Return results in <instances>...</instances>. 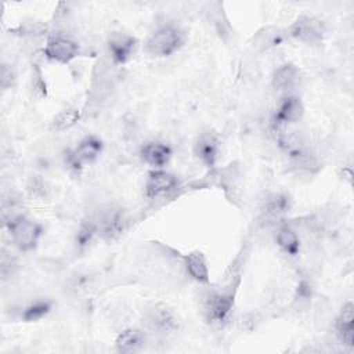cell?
<instances>
[{"label": "cell", "instance_id": "cell-8", "mask_svg": "<svg viewBox=\"0 0 354 354\" xmlns=\"http://www.w3.org/2000/svg\"><path fill=\"white\" fill-rule=\"evenodd\" d=\"M95 227L105 239H112L118 236L123 228V217L120 209L108 206L106 209L101 210Z\"/></svg>", "mask_w": 354, "mask_h": 354}, {"label": "cell", "instance_id": "cell-21", "mask_svg": "<svg viewBox=\"0 0 354 354\" xmlns=\"http://www.w3.org/2000/svg\"><path fill=\"white\" fill-rule=\"evenodd\" d=\"M50 303L48 301H36L30 304L22 314V318L28 322L30 321H37L41 317H44L50 311Z\"/></svg>", "mask_w": 354, "mask_h": 354}, {"label": "cell", "instance_id": "cell-10", "mask_svg": "<svg viewBox=\"0 0 354 354\" xmlns=\"http://www.w3.org/2000/svg\"><path fill=\"white\" fill-rule=\"evenodd\" d=\"M304 115V105L300 98L289 95L283 98L275 113V124L285 126L299 122Z\"/></svg>", "mask_w": 354, "mask_h": 354}, {"label": "cell", "instance_id": "cell-5", "mask_svg": "<svg viewBox=\"0 0 354 354\" xmlns=\"http://www.w3.org/2000/svg\"><path fill=\"white\" fill-rule=\"evenodd\" d=\"M79 53V46L69 37L65 36H53L48 39L44 47V55L48 59L68 64L72 61Z\"/></svg>", "mask_w": 354, "mask_h": 354}, {"label": "cell", "instance_id": "cell-24", "mask_svg": "<svg viewBox=\"0 0 354 354\" xmlns=\"http://www.w3.org/2000/svg\"><path fill=\"white\" fill-rule=\"evenodd\" d=\"M14 82V73H12V69L10 65L7 64H3L1 65V72H0V84H1V88L3 90H7L8 87H11Z\"/></svg>", "mask_w": 354, "mask_h": 354}, {"label": "cell", "instance_id": "cell-2", "mask_svg": "<svg viewBox=\"0 0 354 354\" xmlns=\"http://www.w3.org/2000/svg\"><path fill=\"white\" fill-rule=\"evenodd\" d=\"M7 227L12 242L19 250L24 252L33 249L41 234L40 225L25 216H15L10 218Z\"/></svg>", "mask_w": 354, "mask_h": 354}, {"label": "cell", "instance_id": "cell-23", "mask_svg": "<svg viewBox=\"0 0 354 354\" xmlns=\"http://www.w3.org/2000/svg\"><path fill=\"white\" fill-rule=\"evenodd\" d=\"M0 266H1V277H3V279H7L8 277H11L14 274L15 268H17L15 260L11 256H7V253L1 254Z\"/></svg>", "mask_w": 354, "mask_h": 354}, {"label": "cell", "instance_id": "cell-13", "mask_svg": "<svg viewBox=\"0 0 354 354\" xmlns=\"http://www.w3.org/2000/svg\"><path fill=\"white\" fill-rule=\"evenodd\" d=\"M141 158L145 163L153 167H163L170 160L171 151L163 142L151 141L141 148Z\"/></svg>", "mask_w": 354, "mask_h": 354}, {"label": "cell", "instance_id": "cell-11", "mask_svg": "<svg viewBox=\"0 0 354 354\" xmlns=\"http://www.w3.org/2000/svg\"><path fill=\"white\" fill-rule=\"evenodd\" d=\"M195 155L209 167H213L217 160L218 141L212 131L201 133L194 145Z\"/></svg>", "mask_w": 354, "mask_h": 354}, {"label": "cell", "instance_id": "cell-18", "mask_svg": "<svg viewBox=\"0 0 354 354\" xmlns=\"http://www.w3.org/2000/svg\"><path fill=\"white\" fill-rule=\"evenodd\" d=\"M277 243L283 252H286L289 254H296L299 252V246H300L297 234L288 225H282L277 231Z\"/></svg>", "mask_w": 354, "mask_h": 354}, {"label": "cell", "instance_id": "cell-7", "mask_svg": "<svg viewBox=\"0 0 354 354\" xmlns=\"http://www.w3.org/2000/svg\"><path fill=\"white\" fill-rule=\"evenodd\" d=\"M232 303H234L232 293L218 292V293L210 295L205 304V311L207 314V318L212 322H218V324L224 322L231 313Z\"/></svg>", "mask_w": 354, "mask_h": 354}, {"label": "cell", "instance_id": "cell-22", "mask_svg": "<svg viewBox=\"0 0 354 354\" xmlns=\"http://www.w3.org/2000/svg\"><path fill=\"white\" fill-rule=\"evenodd\" d=\"M46 30H47V26L41 22H28L21 26L22 35H26V36H41L43 33H46Z\"/></svg>", "mask_w": 354, "mask_h": 354}, {"label": "cell", "instance_id": "cell-17", "mask_svg": "<svg viewBox=\"0 0 354 354\" xmlns=\"http://www.w3.org/2000/svg\"><path fill=\"white\" fill-rule=\"evenodd\" d=\"M144 343V336L142 332L138 329H124L122 330L118 337H116V348L120 353H131L134 350H137L138 347H141V344Z\"/></svg>", "mask_w": 354, "mask_h": 354}, {"label": "cell", "instance_id": "cell-9", "mask_svg": "<svg viewBox=\"0 0 354 354\" xmlns=\"http://www.w3.org/2000/svg\"><path fill=\"white\" fill-rule=\"evenodd\" d=\"M101 148H102V144L98 138L93 136L86 137L72 151L69 160L73 167H82L86 163H91L93 160H95L101 152Z\"/></svg>", "mask_w": 354, "mask_h": 354}, {"label": "cell", "instance_id": "cell-12", "mask_svg": "<svg viewBox=\"0 0 354 354\" xmlns=\"http://www.w3.org/2000/svg\"><path fill=\"white\" fill-rule=\"evenodd\" d=\"M177 177L171 173L163 171V170H155L149 173V177L147 180V195L153 198L163 194H167L177 188Z\"/></svg>", "mask_w": 354, "mask_h": 354}, {"label": "cell", "instance_id": "cell-20", "mask_svg": "<svg viewBox=\"0 0 354 354\" xmlns=\"http://www.w3.org/2000/svg\"><path fill=\"white\" fill-rule=\"evenodd\" d=\"M288 207H289L288 198L285 195L274 194L270 198H267L264 212L270 217H279L282 213H285L288 210Z\"/></svg>", "mask_w": 354, "mask_h": 354}, {"label": "cell", "instance_id": "cell-1", "mask_svg": "<svg viewBox=\"0 0 354 354\" xmlns=\"http://www.w3.org/2000/svg\"><path fill=\"white\" fill-rule=\"evenodd\" d=\"M184 43L181 30L174 25H163L147 40L145 50L155 57H167L177 51Z\"/></svg>", "mask_w": 354, "mask_h": 354}, {"label": "cell", "instance_id": "cell-16", "mask_svg": "<svg viewBox=\"0 0 354 354\" xmlns=\"http://www.w3.org/2000/svg\"><path fill=\"white\" fill-rule=\"evenodd\" d=\"M299 79V71L293 64H283L272 75V87L277 91H286L292 88Z\"/></svg>", "mask_w": 354, "mask_h": 354}, {"label": "cell", "instance_id": "cell-4", "mask_svg": "<svg viewBox=\"0 0 354 354\" xmlns=\"http://www.w3.org/2000/svg\"><path fill=\"white\" fill-rule=\"evenodd\" d=\"M145 325L152 332L166 335L177 329V319L167 306L155 304L145 313Z\"/></svg>", "mask_w": 354, "mask_h": 354}, {"label": "cell", "instance_id": "cell-6", "mask_svg": "<svg viewBox=\"0 0 354 354\" xmlns=\"http://www.w3.org/2000/svg\"><path fill=\"white\" fill-rule=\"evenodd\" d=\"M136 47H137V40L127 33L113 32L108 39V48H109L111 59L113 64L127 62L134 54Z\"/></svg>", "mask_w": 354, "mask_h": 354}, {"label": "cell", "instance_id": "cell-15", "mask_svg": "<svg viewBox=\"0 0 354 354\" xmlns=\"http://www.w3.org/2000/svg\"><path fill=\"white\" fill-rule=\"evenodd\" d=\"M185 267L192 279L199 283L209 282V268L205 256L201 252H191L185 257Z\"/></svg>", "mask_w": 354, "mask_h": 354}, {"label": "cell", "instance_id": "cell-14", "mask_svg": "<svg viewBox=\"0 0 354 354\" xmlns=\"http://www.w3.org/2000/svg\"><path fill=\"white\" fill-rule=\"evenodd\" d=\"M336 330L343 344L351 347L354 342V306L353 303H347L343 306L337 319H336Z\"/></svg>", "mask_w": 354, "mask_h": 354}, {"label": "cell", "instance_id": "cell-19", "mask_svg": "<svg viewBox=\"0 0 354 354\" xmlns=\"http://www.w3.org/2000/svg\"><path fill=\"white\" fill-rule=\"evenodd\" d=\"M79 119H80V112L76 108H66L55 115V118L53 119V127L57 131H64L75 126Z\"/></svg>", "mask_w": 354, "mask_h": 354}, {"label": "cell", "instance_id": "cell-3", "mask_svg": "<svg viewBox=\"0 0 354 354\" xmlns=\"http://www.w3.org/2000/svg\"><path fill=\"white\" fill-rule=\"evenodd\" d=\"M289 35L307 44L319 43L325 35V25L315 17L301 15L289 28Z\"/></svg>", "mask_w": 354, "mask_h": 354}]
</instances>
